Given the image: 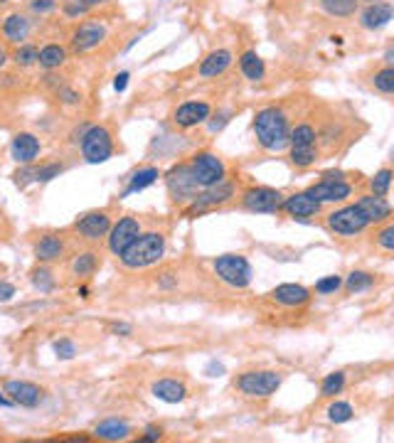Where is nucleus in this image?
<instances>
[{"instance_id":"f257e3e1","label":"nucleus","mask_w":394,"mask_h":443,"mask_svg":"<svg viewBox=\"0 0 394 443\" xmlns=\"http://www.w3.org/2000/svg\"><path fill=\"white\" fill-rule=\"evenodd\" d=\"M254 133H256V140H259L261 148H266L271 153L283 151L288 146V135H291L286 113L276 106H266L261 111H256V116H254Z\"/></svg>"},{"instance_id":"f03ea898","label":"nucleus","mask_w":394,"mask_h":443,"mask_svg":"<svg viewBox=\"0 0 394 443\" xmlns=\"http://www.w3.org/2000/svg\"><path fill=\"white\" fill-rule=\"evenodd\" d=\"M165 254V236L160 232H146L138 234L135 241L121 254V261L129 269H146V266L160 261Z\"/></svg>"},{"instance_id":"7ed1b4c3","label":"nucleus","mask_w":394,"mask_h":443,"mask_svg":"<svg viewBox=\"0 0 394 443\" xmlns=\"http://www.w3.org/2000/svg\"><path fill=\"white\" fill-rule=\"evenodd\" d=\"M288 146H291V163L296 168H310L318 160V148H315V129L310 124L296 126L288 135Z\"/></svg>"},{"instance_id":"20e7f679","label":"nucleus","mask_w":394,"mask_h":443,"mask_svg":"<svg viewBox=\"0 0 394 443\" xmlns=\"http://www.w3.org/2000/svg\"><path fill=\"white\" fill-rule=\"evenodd\" d=\"M214 274L232 288H247L252 283V264L239 254H225L214 258Z\"/></svg>"},{"instance_id":"39448f33","label":"nucleus","mask_w":394,"mask_h":443,"mask_svg":"<svg viewBox=\"0 0 394 443\" xmlns=\"http://www.w3.org/2000/svg\"><path fill=\"white\" fill-rule=\"evenodd\" d=\"M82 153H84L86 163H106L113 153V140L109 129L104 126H86L82 133Z\"/></svg>"},{"instance_id":"423d86ee","label":"nucleus","mask_w":394,"mask_h":443,"mask_svg":"<svg viewBox=\"0 0 394 443\" xmlns=\"http://www.w3.org/2000/svg\"><path fill=\"white\" fill-rule=\"evenodd\" d=\"M187 168H190L192 180L197 182V187L217 185V182L225 180V175H227L225 163H222L220 158L209 151H203V153H197V155H192V160H190Z\"/></svg>"},{"instance_id":"0eeeda50","label":"nucleus","mask_w":394,"mask_h":443,"mask_svg":"<svg viewBox=\"0 0 394 443\" xmlns=\"http://www.w3.org/2000/svg\"><path fill=\"white\" fill-rule=\"evenodd\" d=\"M236 387L244 397H252V399H266L281 387V375L279 372H269V370H261V372H244L239 379H236Z\"/></svg>"},{"instance_id":"6e6552de","label":"nucleus","mask_w":394,"mask_h":443,"mask_svg":"<svg viewBox=\"0 0 394 443\" xmlns=\"http://www.w3.org/2000/svg\"><path fill=\"white\" fill-rule=\"evenodd\" d=\"M345 175L343 173H326L323 175L321 182H315V185H310L308 195L313 197L315 202H343V200H348L350 192H353V187L345 182Z\"/></svg>"},{"instance_id":"1a4fd4ad","label":"nucleus","mask_w":394,"mask_h":443,"mask_svg":"<svg viewBox=\"0 0 394 443\" xmlns=\"http://www.w3.org/2000/svg\"><path fill=\"white\" fill-rule=\"evenodd\" d=\"M283 195L271 187H249L242 195V207L254 214H276L281 212Z\"/></svg>"},{"instance_id":"9d476101","label":"nucleus","mask_w":394,"mask_h":443,"mask_svg":"<svg viewBox=\"0 0 394 443\" xmlns=\"http://www.w3.org/2000/svg\"><path fill=\"white\" fill-rule=\"evenodd\" d=\"M367 222L365 214L357 209V205H348L343 209H335V212L328 214V227H330L335 234H343V236H355L360 232L367 229Z\"/></svg>"},{"instance_id":"9b49d317","label":"nucleus","mask_w":394,"mask_h":443,"mask_svg":"<svg viewBox=\"0 0 394 443\" xmlns=\"http://www.w3.org/2000/svg\"><path fill=\"white\" fill-rule=\"evenodd\" d=\"M232 195H234V185H232V182H227V180H220L217 185L203 187V192H200V195L192 197V202H190V207H187V212L195 214V212H203V209L217 207V205H225Z\"/></svg>"},{"instance_id":"f8f14e48","label":"nucleus","mask_w":394,"mask_h":443,"mask_svg":"<svg viewBox=\"0 0 394 443\" xmlns=\"http://www.w3.org/2000/svg\"><path fill=\"white\" fill-rule=\"evenodd\" d=\"M3 392L8 394V399H10L12 404L25 406V409H35V406H39V402H42V397H45V392H42L37 384L25 381V379L6 381V389H3Z\"/></svg>"},{"instance_id":"ddd939ff","label":"nucleus","mask_w":394,"mask_h":443,"mask_svg":"<svg viewBox=\"0 0 394 443\" xmlns=\"http://www.w3.org/2000/svg\"><path fill=\"white\" fill-rule=\"evenodd\" d=\"M109 232H111V236H109V249H111L116 256H121V254L135 241V236L141 234V225H138V219L124 217V219H118V225Z\"/></svg>"},{"instance_id":"4468645a","label":"nucleus","mask_w":394,"mask_h":443,"mask_svg":"<svg viewBox=\"0 0 394 443\" xmlns=\"http://www.w3.org/2000/svg\"><path fill=\"white\" fill-rule=\"evenodd\" d=\"M165 182H168V190L175 200H192L197 195V190H200L197 182L192 180V173L187 165H178V168L170 170Z\"/></svg>"},{"instance_id":"2eb2a0df","label":"nucleus","mask_w":394,"mask_h":443,"mask_svg":"<svg viewBox=\"0 0 394 443\" xmlns=\"http://www.w3.org/2000/svg\"><path fill=\"white\" fill-rule=\"evenodd\" d=\"M106 39V28L102 23H82L72 32V50L77 52H89L99 47Z\"/></svg>"},{"instance_id":"dca6fc26","label":"nucleus","mask_w":394,"mask_h":443,"mask_svg":"<svg viewBox=\"0 0 394 443\" xmlns=\"http://www.w3.org/2000/svg\"><path fill=\"white\" fill-rule=\"evenodd\" d=\"M212 113V106L207 102H185L182 106L175 109L173 113V121L175 126H180V129H192V126H200L205 124Z\"/></svg>"},{"instance_id":"f3484780","label":"nucleus","mask_w":394,"mask_h":443,"mask_svg":"<svg viewBox=\"0 0 394 443\" xmlns=\"http://www.w3.org/2000/svg\"><path fill=\"white\" fill-rule=\"evenodd\" d=\"M42 146H39V138L35 133H15L12 135V143H10V155L15 163L20 165H30L35 158L39 155Z\"/></svg>"},{"instance_id":"a211bd4d","label":"nucleus","mask_w":394,"mask_h":443,"mask_svg":"<svg viewBox=\"0 0 394 443\" xmlns=\"http://www.w3.org/2000/svg\"><path fill=\"white\" fill-rule=\"evenodd\" d=\"M281 209L293 219H308L321 212V202H315L308 192H293L281 202Z\"/></svg>"},{"instance_id":"6ab92c4d","label":"nucleus","mask_w":394,"mask_h":443,"mask_svg":"<svg viewBox=\"0 0 394 443\" xmlns=\"http://www.w3.org/2000/svg\"><path fill=\"white\" fill-rule=\"evenodd\" d=\"M74 229L84 236V239L96 241V239H102V236L109 234V229H111V219H109L106 212H89L82 219H77Z\"/></svg>"},{"instance_id":"aec40b11","label":"nucleus","mask_w":394,"mask_h":443,"mask_svg":"<svg viewBox=\"0 0 394 443\" xmlns=\"http://www.w3.org/2000/svg\"><path fill=\"white\" fill-rule=\"evenodd\" d=\"M357 209H360L362 214H365V219L367 222H387L389 219V214H392V205L384 200V197H379V195H365V197H360L357 200Z\"/></svg>"},{"instance_id":"412c9836","label":"nucleus","mask_w":394,"mask_h":443,"mask_svg":"<svg viewBox=\"0 0 394 443\" xmlns=\"http://www.w3.org/2000/svg\"><path fill=\"white\" fill-rule=\"evenodd\" d=\"M392 15H394L392 3H382V0H377V3H370V6L360 12V25L365 30H382L384 25H389Z\"/></svg>"},{"instance_id":"4be33fe9","label":"nucleus","mask_w":394,"mask_h":443,"mask_svg":"<svg viewBox=\"0 0 394 443\" xmlns=\"http://www.w3.org/2000/svg\"><path fill=\"white\" fill-rule=\"evenodd\" d=\"M232 59H234V55H232L229 50H214L209 52L207 57H205L203 62H200V69H197V74L203 79H212V77H220V74H225L227 69L232 67Z\"/></svg>"},{"instance_id":"5701e85b","label":"nucleus","mask_w":394,"mask_h":443,"mask_svg":"<svg viewBox=\"0 0 394 443\" xmlns=\"http://www.w3.org/2000/svg\"><path fill=\"white\" fill-rule=\"evenodd\" d=\"M271 298H274L276 303L286 305V308H296V305H303L308 303V288L301 286V283H281V286H276L271 291Z\"/></svg>"},{"instance_id":"b1692460","label":"nucleus","mask_w":394,"mask_h":443,"mask_svg":"<svg viewBox=\"0 0 394 443\" xmlns=\"http://www.w3.org/2000/svg\"><path fill=\"white\" fill-rule=\"evenodd\" d=\"M151 392H153V397L165 402V404H178V402H182V399L187 397L185 384L178 379H158L151 387Z\"/></svg>"},{"instance_id":"393cba45","label":"nucleus","mask_w":394,"mask_h":443,"mask_svg":"<svg viewBox=\"0 0 394 443\" xmlns=\"http://www.w3.org/2000/svg\"><path fill=\"white\" fill-rule=\"evenodd\" d=\"M0 30H3L8 42H23L30 35V20L25 15H20V12H12V15H8L3 20V28Z\"/></svg>"},{"instance_id":"a878e982","label":"nucleus","mask_w":394,"mask_h":443,"mask_svg":"<svg viewBox=\"0 0 394 443\" xmlns=\"http://www.w3.org/2000/svg\"><path fill=\"white\" fill-rule=\"evenodd\" d=\"M62 252H64V241L57 234L39 236V241L35 244V256H37V261H55V258L62 256Z\"/></svg>"},{"instance_id":"bb28decb","label":"nucleus","mask_w":394,"mask_h":443,"mask_svg":"<svg viewBox=\"0 0 394 443\" xmlns=\"http://www.w3.org/2000/svg\"><path fill=\"white\" fill-rule=\"evenodd\" d=\"M94 436L102 438V441H126V438L131 436V428H129V424H124V421L106 419L94 428Z\"/></svg>"},{"instance_id":"cd10ccee","label":"nucleus","mask_w":394,"mask_h":443,"mask_svg":"<svg viewBox=\"0 0 394 443\" xmlns=\"http://www.w3.org/2000/svg\"><path fill=\"white\" fill-rule=\"evenodd\" d=\"M239 67H242V74L249 79V82H254V84H256V82H264V77H266L264 59H261L254 50L244 52V55L239 57Z\"/></svg>"},{"instance_id":"c85d7f7f","label":"nucleus","mask_w":394,"mask_h":443,"mask_svg":"<svg viewBox=\"0 0 394 443\" xmlns=\"http://www.w3.org/2000/svg\"><path fill=\"white\" fill-rule=\"evenodd\" d=\"M158 178H160V173H158V168H153V165L138 168L133 175H131L129 187L124 190V197H129V195H133V192H141V190H146V187H151Z\"/></svg>"},{"instance_id":"c756f323","label":"nucleus","mask_w":394,"mask_h":443,"mask_svg":"<svg viewBox=\"0 0 394 443\" xmlns=\"http://www.w3.org/2000/svg\"><path fill=\"white\" fill-rule=\"evenodd\" d=\"M67 62V50H64L62 45H45L42 50H39V57H37V64L42 69H47V72H52V69H59L62 64Z\"/></svg>"},{"instance_id":"7c9ffc66","label":"nucleus","mask_w":394,"mask_h":443,"mask_svg":"<svg viewBox=\"0 0 394 443\" xmlns=\"http://www.w3.org/2000/svg\"><path fill=\"white\" fill-rule=\"evenodd\" d=\"M360 0H321V8L332 17H350L357 10Z\"/></svg>"},{"instance_id":"2f4dec72","label":"nucleus","mask_w":394,"mask_h":443,"mask_svg":"<svg viewBox=\"0 0 394 443\" xmlns=\"http://www.w3.org/2000/svg\"><path fill=\"white\" fill-rule=\"evenodd\" d=\"M96 254L94 252H84L77 254V258L72 261V274L74 276H91L96 271Z\"/></svg>"},{"instance_id":"473e14b6","label":"nucleus","mask_w":394,"mask_h":443,"mask_svg":"<svg viewBox=\"0 0 394 443\" xmlns=\"http://www.w3.org/2000/svg\"><path fill=\"white\" fill-rule=\"evenodd\" d=\"M375 283V276L367 274V271H353V274L348 276V281H345V288H348V293H362L367 291V288Z\"/></svg>"},{"instance_id":"72a5a7b5","label":"nucleus","mask_w":394,"mask_h":443,"mask_svg":"<svg viewBox=\"0 0 394 443\" xmlns=\"http://www.w3.org/2000/svg\"><path fill=\"white\" fill-rule=\"evenodd\" d=\"M345 387V372H330V375L323 377L321 381V394L323 397H335L340 394Z\"/></svg>"},{"instance_id":"f704fd0d","label":"nucleus","mask_w":394,"mask_h":443,"mask_svg":"<svg viewBox=\"0 0 394 443\" xmlns=\"http://www.w3.org/2000/svg\"><path fill=\"white\" fill-rule=\"evenodd\" d=\"M37 57H39V50L35 45H20L15 50V55H12V62H15L17 67H32V64H37Z\"/></svg>"},{"instance_id":"c9c22d12","label":"nucleus","mask_w":394,"mask_h":443,"mask_svg":"<svg viewBox=\"0 0 394 443\" xmlns=\"http://www.w3.org/2000/svg\"><path fill=\"white\" fill-rule=\"evenodd\" d=\"M389 187H392V170L382 168L375 178L370 180V190L372 195H379V197H387Z\"/></svg>"},{"instance_id":"e433bc0d","label":"nucleus","mask_w":394,"mask_h":443,"mask_svg":"<svg viewBox=\"0 0 394 443\" xmlns=\"http://www.w3.org/2000/svg\"><path fill=\"white\" fill-rule=\"evenodd\" d=\"M372 84H375L377 91H382V94L389 96L394 91V69L389 67V64L384 69H379V72L372 77Z\"/></svg>"},{"instance_id":"4c0bfd02","label":"nucleus","mask_w":394,"mask_h":443,"mask_svg":"<svg viewBox=\"0 0 394 443\" xmlns=\"http://www.w3.org/2000/svg\"><path fill=\"white\" fill-rule=\"evenodd\" d=\"M32 286L37 288L39 293H52V291H55V276H52V271L35 269L32 271Z\"/></svg>"},{"instance_id":"58836bf2","label":"nucleus","mask_w":394,"mask_h":443,"mask_svg":"<svg viewBox=\"0 0 394 443\" xmlns=\"http://www.w3.org/2000/svg\"><path fill=\"white\" fill-rule=\"evenodd\" d=\"M353 416L355 411L348 402H335V404H330V409H328V419H330L332 424H345V421H350Z\"/></svg>"},{"instance_id":"ea45409f","label":"nucleus","mask_w":394,"mask_h":443,"mask_svg":"<svg viewBox=\"0 0 394 443\" xmlns=\"http://www.w3.org/2000/svg\"><path fill=\"white\" fill-rule=\"evenodd\" d=\"M62 165L59 163H50V165H39L37 170H35V182H50V180L59 178V173H62Z\"/></svg>"},{"instance_id":"a19ab883","label":"nucleus","mask_w":394,"mask_h":443,"mask_svg":"<svg viewBox=\"0 0 394 443\" xmlns=\"http://www.w3.org/2000/svg\"><path fill=\"white\" fill-rule=\"evenodd\" d=\"M52 348H55V355L59 359H72L74 355H77V345H74L72 340H67V337H62V340H57L55 345H52Z\"/></svg>"},{"instance_id":"79ce46f5","label":"nucleus","mask_w":394,"mask_h":443,"mask_svg":"<svg viewBox=\"0 0 394 443\" xmlns=\"http://www.w3.org/2000/svg\"><path fill=\"white\" fill-rule=\"evenodd\" d=\"M343 286V281H340V276H326V279H321L318 283H315V291L318 293H335L338 288Z\"/></svg>"},{"instance_id":"37998d69","label":"nucleus","mask_w":394,"mask_h":443,"mask_svg":"<svg viewBox=\"0 0 394 443\" xmlns=\"http://www.w3.org/2000/svg\"><path fill=\"white\" fill-rule=\"evenodd\" d=\"M377 247H382L384 252H394V225L384 227L377 234Z\"/></svg>"},{"instance_id":"c03bdc74","label":"nucleus","mask_w":394,"mask_h":443,"mask_svg":"<svg viewBox=\"0 0 394 443\" xmlns=\"http://www.w3.org/2000/svg\"><path fill=\"white\" fill-rule=\"evenodd\" d=\"M57 96H59V99H62V104H67V106H74V104H79L82 102V96L77 94V91L74 89H69V86H57Z\"/></svg>"},{"instance_id":"a18cd8bd","label":"nucleus","mask_w":394,"mask_h":443,"mask_svg":"<svg viewBox=\"0 0 394 443\" xmlns=\"http://www.w3.org/2000/svg\"><path fill=\"white\" fill-rule=\"evenodd\" d=\"M57 8V0H30V10L35 15H45V12H52Z\"/></svg>"},{"instance_id":"49530a36","label":"nucleus","mask_w":394,"mask_h":443,"mask_svg":"<svg viewBox=\"0 0 394 443\" xmlns=\"http://www.w3.org/2000/svg\"><path fill=\"white\" fill-rule=\"evenodd\" d=\"M35 170L37 168H23V170H17L12 178H15V185L17 187H28L30 182H35Z\"/></svg>"},{"instance_id":"de8ad7c7","label":"nucleus","mask_w":394,"mask_h":443,"mask_svg":"<svg viewBox=\"0 0 394 443\" xmlns=\"http://www.w3.org/2000/svg\"><path fill=\"white\" fill-rule=\"evenodd\" d=\"M64 15L67 17H82V15H86V8L84 6H79L77 0H69V3H64Z\"/></svg>"},{"instance_id":"09e8293b","label":"nucleus","mask_w":394,"mask_h":443,"mask_svg":"<svg viewBox=\"0 0 394 443\" xmlns=\"http://www.w3.org/2000/svg\"><path fill=\"white\" fill-rule=\"evenodd\" d=\"M12 296H15V286L8 281H0V303H8Z\"/></svg>"},{"instance_id":"8fccbe9b","label":"nucleus","mask_w":394,"mask_h":443,"mask_svg":"<svg viewBox=\"0 0 394 443\" xmlns=\"http://www.w3.org/2000/svg\"><path fill=\"white\" fill-rule=\"evenodd\" d=\"M227 121H229V111H220L217 116H214L212 124H209V131H212V133H217V131H222V126H225Z\"/></svg>"},{"instance_id":"3c124183","label":"nucleus","mask_w":394,"mask_h":443,"mask_svg":"<svg viewBox=\"0 0 394 443\" xmlns=\"http://www.w3.org/2000/svg\"><path fill=\"white\" fill-rule=\"evenodd\" d=\"M129 79H131L129 72L116 74V79H113V89H116L118 94H121V91H126V86H129Z\"/></svg>"},{"instance_id":"603ef678","label":"nucleus","mask_w":394,"mask_h":443,"mask_svg":"<svg viewBox=\"0 0 394 443\" xmlns=\"http://www.w3.org/2000/svg\"><path fill=\"white\" fill-rule=\"evenodd\" d=\"M163 438V431L160 428H156V426H148L146 428V433L141 436V441H160Z\"/></svg>"},{"instance_id":"864d4df0","label":"nucleus","mask_w":394,"mask_h":443,"mask_svg":"<svg viewBox=\"0 0 394 443\" xmlns=\"http://www.w3.org/2000/svg\"><path fill=\"white\" fill-rule=\"evenodd\" d=\"M207 375L209 377H222V375H225V367H222L220 362H209V365H207Z\"/></svg>"},{"instance_id":"5fc2aeb1","label":"nucleus","mask_w":394,"mask_h":443,"mask_svg":"<svg viewBox=\"0 0 394 443\" xmlns=\"http://www.w3.org/2000/svg\"><path fill=\"white\" fill-rule=\"evenodd\" d=\"M79 6H84L86 10H91V8H99V6H104V3H109V0H77Z\"/></svg>"},{"instance_id":"6e6d98bb","label":"nucleus","mask_w":394,"mask_h":443,"mask_svg":"<svg viewBox=\"0 0 394 443\" xmlns=\"http://www.w3.org/2000/svg\"><path fill=\"white\" fill-rule=\"evenodd\" d=\"M175 281H178V279H173V274H163V279H160V286L170 288V286H175Z\"/></svg>"},{"instance_id":"4d7b16f0","label":"nucleus","mask_w":394,"mask_h":443,"mask_svg":"<svg viewBox=\"0 0 394 443\" xmlns=\"http://www.w3.org/2000/svg\"><path fill=\"white\" fill-rule=\"evenodd\" d=\"M113 332H121V335H131V326H126V323H116V326H113Z\"/></svg>"},{"instance_id":"13d9d810","label":"nucleus","mask_w":394,"mask_h":443,"mask_svg":"<svg viewBox=\"0 0 394 443\" xmlns=\"http://www.w3.org/2000/svg\"><path fill=\"white\" fill-rule=\"evenodd\" d=\"M6 62H8V52L3 50V47H0V69L6 67Z\"/></svg>"},{"instance_id":"bf43d9fd","label":"nucleus","mask_w":394,"mask_h":443,"mask_svg":"<svg viewBox=\"0 0 394 443\" xmlns=\"http://www.w3.org/2000/svg\"><path fill=\"white\" fill-rule=\"evenodd\" d=\"M10 404H12V402L8 399V394H6V392L0 394V406H10Z\"/></svg>"},{"instance_id":"052dcab7","label":"nucleus","mask_w":394,"mask_h":443,"mask_svg":"<svg viewBox=\"0 0 394 443\" xmlns=\"http://www.w3.org/2000/svg\"><path fill=\"white\" fill-rule=\"evenodd\" d=\"M6 3H8V0H0V6H6Z\"/></svg>"},{"instance_id":"680f3d73","label":"nucleus","mask_w":394,"mask_h":443,"mask_svg":"<svg viewBox=\"0 0 394 443\" xmlns=\"http://www.w3.org/2000/svg\"><path fill=\"white\" fill-rule=\"evenodd\" d=\"M367 3H377V0H367Z\"/></svg>"}]
</instances>
